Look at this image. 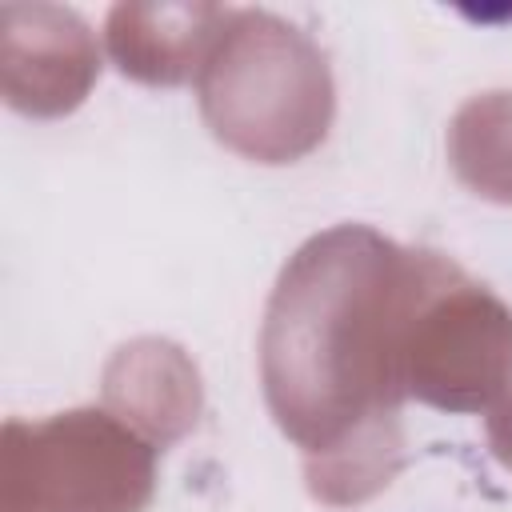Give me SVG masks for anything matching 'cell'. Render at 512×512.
Wrapping results in <instances>:
<instances>
[]
</instances>
